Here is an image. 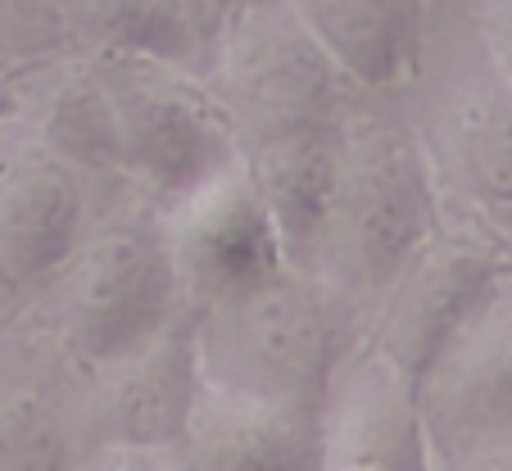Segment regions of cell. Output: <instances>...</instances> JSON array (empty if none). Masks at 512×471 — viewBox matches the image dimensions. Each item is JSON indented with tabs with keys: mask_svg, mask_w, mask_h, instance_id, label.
<instances>
[{
	"mask_svg": "<svg viewBox=\"0 0 512 471\" xmlns=\"http://www.w3.org/2000/svg\"><path fill=\"white\" fill-rule=\"evenodd\" d=\"M445 5H463L467 28L512 82V0H445Z\"/></svg>",
	"mask_w": 512,
	"mask_h": 471,
	"instance_id": "obj_18",
	"label": "cell"
},
{
	"mask_svg": "<svg viewBox=\"0 0 512 471\" xmlns=\"http://www.w3.org/2000/svg\"><path fill=\"white\" fill-rule=\"evenodd\" d=\"M91 177L19 118H0V290L37 295L87 236Z\"/></svg>",
	"mask_w": 512,
	"mask_h": 471,
	"instance_id": "obj_9",
	"label": "cell"
},
{
	"mask_svg": "<svg viewBox=\"0 0 512 471\" xmlns=\"http://www.w3.org/2000/svg\"><path fill=\"white\" fill-rule=\"evenodd\" d=\"M404 100L445 195V218L512 222V82L463 14L454 28L431 19Z\"/></svg>",
	"mask_w": 512,
	"mask_h": 471,
	"instance_id": "obj_4",
	"label": "cell"
},
{
	"mask_svg": "<svg viewBox=\"0 0 512 471\" xmlns=\"http://www.w3.org/2000/svg\"><path fill=\"white\" fill-rule=\"evenodd\" d=\"M440 227L445 195L404 91L354 87L336 123V173L309 272L363 322L381 290Z\"/></svg>",
	"mask_w": 512,
	"mask_h": 471,
	"instance_id": "obj_1",
	"label": "cell"
},
{
	"mask_svg": "<svg viewBox=\"0 0 512 471\" xmlns=\"http://www.w3.org/2000/svg\"><path fill=\"white\" fill-rule=\"evenodd\" d=\"M114 105L118 182L150 209H173L241 164V132L200 68L136 55H96Z\"/></svg>",
	"mask_w": 512,
	"mask_h": 471,
	"instance_id": "obj_5",
	"label": "cell"
},
{
	"mask_svg": "<svg viewBox=\"0 0 512 471\" xmlns=\"http://www.w3.org/2000/svg\"><path fill=\"white\" fill-rule=\"evenodd\" d=\"M64 55H78L68 0H0V73L10 82Z\"/></svg>",
	"mask_w": 512,
	"mask_h": 471,
	"instance_id": "obj_17",
	"label": "cell"
},
{
	"mask_svg": "<svg viewBox=\"0 0 512 471\" xmlns=\"http://www.w3.org/2000/svg\"><path fill=\"white\" fill-rule=\"evenodd\" d=\"M195 395H200L195 308L186 304L145 345L87 367L82 449L114 453V458H168V453L177 458Z\"/></svg>",
	"mask_w": 512,
	"mask_h": 471,
	"instance_id": "obj_8",
	"label": "cell"
},
{
	"mask_svg": "<svg viewBox=\"0 0 512 471\" xmlns=\"http://www.w3.org/2000/svg\"><path fill=\"white\" fill-rule=\"evenodd\" d=\"M336 123L295 127V132H277L241 145V159L250 168L254 186H259L263 204L277 218L286 259L295 268H309L322 218H327L331 173H336Z\"/></svg>",
	"mask_w": 512,
	"mask_h": 471,
	"instance_id": "obj_15",
	"label": "cell"
},
{
	"mask_svg": "<svg viewBox=\"0 0 512 471\" xmlns=\"http://www.w3.org/2000/svg\"><path fill=\"white\" fill-rule=\"evenodd\" d=\"M82 381L87 367L68 358L28 313L0 327V467H59L82 453Z\"/></svg>",
	"mask_w": 512,
	"mask_h": 471,
	"instance_id": "obj_11",
	"label": "cell"
},
{
	"mask_svg": "<svg viewBox=\"0 0 512 471\" xmlns=\"http://www.w3.org/2000/svg\"><path fill=\"white\" fill-rule=\"evenodd\" d=\"M19 114V91H14V82L5 73H0V118H14Z\"/></svg>",
	"mask_w": 512,
	"mask_h": 471,
	"instance_id": "obj_19",
	"label": "cell"
},
{
	"mask_svg": "<svg viewBox=\"0 0 512 471\" xmlns=\"http://www.w3.org/2000/svg\"><path fill=\"white\" fill-rule=\"evenodd\" d=\"M336 68L363 91H404L435 0H290Z\"/></svg>",
	"mask_w": 512,
	"mask_h": 471,
	"instance_id": "obj_13",
	"label": "cell"
},
{
	"mask_svg": "<svg viewBox=\"0 0 512 471\" xmlns=\"http://www.w3.org/2000/svg\"><path fill=\"white\" fill-rule=\"evenodd\" d=\"M204 82L227 105L241 145L295 127H331L354 82L290 0H241L204 46Z\"/></svg>",
	"mask_w": 512,
	"mask_h": 471,
	"instance_id": "obj_6",
	"label": "cell"
},
{
	"mask_svg": "<svg viewBox=\"0 0 512 471\" xmlns=\"http://www.w3.org/2000/svg\"><path fill=\"white\" fill-rule=\"evenodd\" d=\"M177 462L191 467H322V417L286 413L272 404L209 390L200 381V395L191 408V426Z\"/></svg>",
	"mask_w": 512,
	"mask_h": 471,
	"instance_id": "obj_14",
	"label": "cell"
},
{
	"mask_svg": "<svg viewBox=\"0 0 512 471\" xmlns=\"http://www.w3.org/2000/svg\"><path fill=\"white\" fill-rule=\"evenodd\" d=\"M354 336V308L318 272L295 263L241 295L195 308L200 381L304 417H322L327 385Z\"/></svg>",
	"mask_w": 512,
	"mask_h": 471,
	"instance_id": "obj_2",
	"label": "cell"
},
{
	"mask_svg": "<svg viewBox=\"0 0 512 471\" xmlns=\"http://www.w3.org/2000/svg\"><path fill=\"white\" fill-rule=\"evenodd\" d=\"M68 19L87 55H136L204 68V19L195 0H68Z\"/></svg>",
	"mask_w": 512,
	"mask_h": 471,
	"instance_id": "obj_16",
	"label": "cell"
},
{
	"mask_svg": "<svg viewBox=\"0 0 512 471\" xmlns=\"http://www.w3.org/2000/svg\"><path fill=\"white\" fill-rule=\"evenodd\" d=\"M28 299V318L82 367L145 345L186 308L159 209L136 204L96 218L64 268Z\"/></svg>",
	"mask_w": 512,
	"mask_h": 471,
	"instance_id": "obj_3",
	"label": "cell"
},
{
	"mask_svg": "<svg viewBox=\"0 0 512 471\" xmlns=\"http://www.w3.org/2000/svg\"><path fill=\"white\" fill-rule=\"evenodd\" d=\"M417 404L431 462H476L512 444V268L499 263L472 295L426 363Z\"/></svg>",
	"mask_w": 512,
	"mask_h": 471,
	"instance_id": "obj_7",
	"label": "cell"
},
{
	"mask_svg": "<svg viewBox=\"0 0 512 471\" xmlns=\"http://www.w3.org/2000/svg\"><path fill=\"white\" fill-rule=\"evenodd\" d=\"M499 263H503V268H512V245H503V259Z\"/></svg>",
	"mask_w": 512,
	"mask_h": 471,
	"instance_id": "obj_20",
	"label": "cell"
},
{
	"mask_svg": "<svg viewBox=\"0 0 512 471\" xmlns=\"http://www.w3.org/2000/svg\"><path fill=\"white\" fill-rule=\"evenodd\" d=\"M159 218L168 231L182 299L191 308L241 295L290 263L277 218L263 204L245 159L204 182L200 191H191L182 204L164 209Z\"/></svg>",
	"mask_w": 512,
	"mask_h": 471,
	"instance_id": "obj_10",
	"label": "cell"
},
{
	"mask_svg": "<svg viewBox=\"0 0 512 471\" xmlns=\"http://www.w3.org/2000/svg\"><path fill=\"white\" fill-rule=\"evenodd\" d=\"M435 5H445V0H435Z\"/></svg>",
	"mask_w": 512,
	"mask_h": 471,
	"instance_id": "obj_21",
	"label": "cell"
},
{
	"mask_svg": "<svg viewBox=\"0 0 512 471\" xmlns=\"http://www.w3.org/2000/svg\"><path fill=\"white\" fill-rule=\"evenodd\" d=\"M417 385L354 336L322 399V467H426Z\"/></svg>",
	"mask_w": 512,
	"mask_h": 471,
	"instance_id": "obj_12",
	"label": "cell"
}]
</instances>
